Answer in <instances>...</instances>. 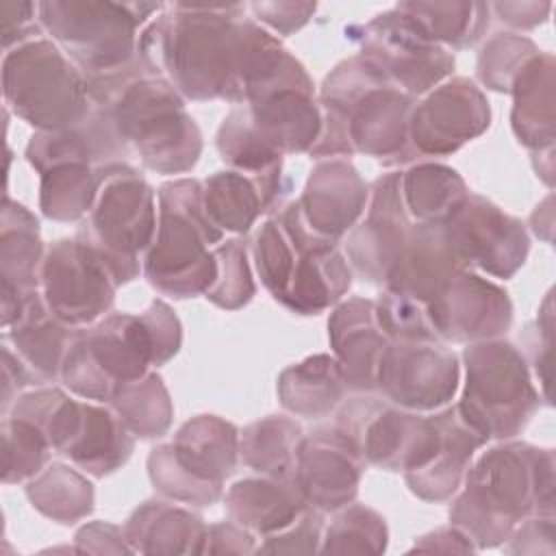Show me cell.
Instances as JSON below:
<instances>
[{
  "mask_svg": "<svg viewBox=\"0 0 556 556\" xmlns=\"http://www.w3.org/2000/svg\"><path fill=\"white\" fill-rule=\"evenodd\" d=\"M506 552L510 554H547L556 552L554 515H532L515 526L508 534Z\"/></svg>",
  "mask_w": 556,
  "mask_h": 556,
  "instance_id": "50",
  "label": "cell"
},
{
  "mask_svg": "<svg viewBox=\"0 0 556 556\" xmlns=\"http://www.w3.org/2000/svg\"><path fill=\"white\" fill-rule=\"evenodd\" d=\"M369 187L345 159H321L295 200L311 232L339 243L365 215Z\"/></svg>",
  "mask_w": 556,
  "mask_h": 556,
  "instance_id": "23",
  "label": "cell"
},
{
  "mask_svg": "<svg viewBox=\"0 0 556 556\" xmlns=\"http://www.w3.org/2000/svg\"><path fill=\"white\" fill-rule=\"evenodd\" d=\"M224 506L230 521L239 523L256 539L285 530L308 508L293 478L261 473L235 482L224 495Z\"/></svg>",
  "mask_w": 556,
  "mask_h": 556,
  "instance_id": "30",
  "label": "cell"
},
{
  "mask_svg": "<svg viewBox=\"0 0 556 556\" xmlns=\"http://www.w3.org/2000/svg\"><path fill=\"white\" fill-rule=\"evenodd\" d=\"M237 460L239 430L217 415H198L178 428L172 443L150 452L148 476L165 500L204 508L224 495Z\"/></svg>",
  "mask_w": 556,
  "mask_h": 556,
  "instance_id": "13",
  "label": "cell"
},
{
  "mask_svg": "<svg viewBox=\"0 0 556 556\" xmlns=\"http://www.w3.org/2000/svg\"><path fill=\"white\" fill-rule=\"evenodd\" d=\"M2 46L4 52L41 37V24H39V13H37V2H2Z\"/></svg>",
  "mask_w": 556,
  "mask_h": 556,
  "instance_id": "51",
  "label": "cell"
},
{
  "mask_svg": "<svg viewBox=\"0 0 556 556\" xmlns=\"http://www.w3.org/2000/svg\"><path fill=\"white\" fill-rule=\"evenodd\" d=\"M119 282L111 267L78 237L46 248L39 293L46 308L70 328H87L111 313Z\"/></svg>",
  "mask_w": 556,
  "mask_h": 556,
  "instance_id": "16",
  "label": "cell"
},
{
  "mask_svg": "<svg viewBox=\"0 0 556 556\" xmlns=\"http://www.w3.org/2000/svg\"><path fill=\"white\" fill-rule=\"evenodd\" d=\"M26 497L48 519L56 523H76L93 510V484L76 469L63 463L48 465L26 482Z\"/></svg>",
  "mask_w": 556,
  "mask_h": 556,
  "instance_id": "39",
  "label": "cell"
},
{
  "mask_svg": "<svg viewBox=\"0 0 556 556\" xmlns=\"http://www.w3.org/2000/svg\"><path fill=\"white\" fill-rule=\"evenodd\" d=\"M180 343L182 326L176 313L167 302L152 300L139 315L109 313L80 328L59 378L72 393L106 404L122 384L174 358Z\"/></svg>",
  "mask_w": 556,
  "mask_h": 556,
  "instance_id": "6",
  "label": "cell"
},
{
  "mask_svg": "<svg viewBox=\"0 0 556 556\" xmlns=\"http://www.w3.org/2000/svg\"><path fill=\"white\" fill-rule=\"evenodd\" d=\"M413 549L417 552H476L473 543L456 528V526H445V528H437L430 534L419 536V541H415Z\"/></svg>",
  "mask_w": 556,
  "mask_h": 556,
  "instance_id": "55",
  "label": "cell"
},
{
  "mask_svg": "<svg viewBox=\"0 0 556 556\" xmlns=\"http://www.w3.org/2000/svg\"><path fill=\"white\" fill-rule=\"evenodd\" d=\"M554 450L506 439L482 452L450 506L456 526L476 549L506 543L517 523L554 515Z\"/></svg>",
  "mask_w": 556,
  "mask_h": 556,
  "instance_id": "4",
  "label": "cell"
},
{
  "mask_svg": "<svg viewBox=\"0 0 556 556\" xmlns=\"http://www.w3.org/2000/svg\"><path fill=\"white\" fill-rule=\"evenodd\" d=\"M554 54L541 50L521 67L508 91L513 96V132L532 152L554 148Z\"/></svg>",
  "mask_w": 556,
  "mask_h": 556,
  "instance_id": "33",
  "label": "cell"
},
{
  "mask_svg": "<svg viewBox=\"0 0 556 556\" xmlns=\"http://www.w3.org/2000/svg\"><path fill=\"white\" fill-rule=\"evenodd\" d=\"M124 534L132 554H204L208 526L172 500H148L130 513Z\"/></svg>",
  "mask_w": 556,
  "mask_h": 556,
  "instance_id": "31",
  "label": "cell"
},
{
  "mask_svg": "<svg viewBox=\"0 0 556 556\" xmlns=\"http://www.w3.org/2000/svg\"><path fill=\"white\" fill-rule=\"evenodd\" d=\"M282 182H269L237 169H222L202 180V206L211 224L232 235H245L256 219L271 211Z\"/></svg>",
  "mask_w": 556,
  "mask_h": 556,
  "instance_id": "32",
  "label": "cell"
},
{
  "mask_svg": "<svg viewBox=\"0 0 556 556\" xmlns=\"http://www.w3.org/2000/svg\"><path fill=\"white\" fill-rule=\"evenodd\" d=\"M463 269L467 267L456 254L443 222L413 224L382 289L408 295L426 306Z\"/></svg>",
  "mask_w": 556,
  "mask_h": 556,
  "instance_id": "26",
  "label": "cell"
},
{
  "mask_svg": "<svg viewBox=\"0 0 556 556\" xmlns=\"http://www.w3.org/2000/svg\"><path fill=\"white\" fill-rule=\"evenodd\" d=\"M404 206L415 224L443 222L469 195L463 176L443 163L424 161L400 172Z\"/></svg>",
  "mask_w": 556,
  "mask_h": 556,
  "instance_id": "36",
  "label": "cell"
},
{
  "mask_svg": "<svg viewBox=\"0 0 556 556\" xmlns=\"http://www.w3.org/2000/svg\"><path fill=\"white\" fill-rule=\"evenodd\" d=\"M365 465L356 443L339 426H319L298 443L293 480L308 506L337 513L356 500Z\"/></svg>",
  "mask_w": 556,
  "mask_h": 556,
  "instance_id": "21",
  "label": "cell"
},
{
  "mask_svg": "<svg viewBox=\"0 0 556 556\" xmlns=\"http://www.w3.org/2000/svg\"><path fill=\"white\" fill-rule=\"evenodd\" d=\"M328 339L348 391L376 393L378 365L391 341L378 326L374 300L350 298L334 304L328 317Z\"/></svg>",
  "mask_w": 556,
  "mask_h": 556,
  "instance_id": "24",
  "label": "cell"
},
{
  "mask_svg": "<svg viewBox=\"0 0 556 556\" xmlns=\"http://www.w3.org/2000/svg\"><path fill=\"white\" fill-rule=\"evenodd\" d=\"M489 7L502 24L517 30L536 28L552 11V2H493Z\"/></svg>",
  "mask_w": 556,
  "mask_h": 556,
  "instance_id": "54",
  "label": "cell"
},
{
  "mask_svg": "<svg viewBox=\"0 0 556 556\" xmlns=\"http://www.w3.org/2000/svg\"><path fill=\"white\" fill-rule=\"evenodd\" d=\"M554 195L547 193V198L536 204V208L530 215V226L536 237H541L545 243H552V224H554V211H552Z\"/></svg>",
  "mask_w": 556,
  "mask_h": 556,
  "instance_id": "56",
  "label": "cell"
},
{
  "mask_svg": "<svg viewBox=\"0 0 556 556\" xmlns=\"http://www.w3.org/2000/svg\"><path fill=\"white\" fill-rule=\"evenodd\" d=\"M130 152L122 143L106 109L93 104L91 113L74 128L37 130L28 146L26 159L41 174L61 163H87L91 167H106L128 163Z\"/></svg>",
  "mask_w": 556,
  "mask_h": 556,
  "instance_id": "27",
  "label": "cell"
},
{
  "mask_svg": "<svg viewBox=\"0 0 556 556\" xmlns=\"http://www.w3.org/2000/svg\"><path fill=\"white\" fill-rule=\"evenodd\" d=\"M554 308H552V293L545 295L539 315L526 332V348L528 365L534 367V374L541 384V397L549 404V382H552V343H554Z\"/></svg>",
  "mask_w": 556,
  "mask_h": 556,
  "instance_id": "48",
  "label": "cell"
},
{
  "mask_svg": "<svg viewBox=\"0 0 556 556\" xmlns=\"http://www.w3.org/2000/svg\"><path fill=\"white\" fill-rule=\"evenodd\" d=\"M491 124L484 91L465 76H454L415 102L408 141L415 159L447 156L480 137Z\"/></svg>",
  "mask_w": 556,
  "mask_h": 556,
  "instance_id": "19",
  "label": "cell"
},
{
  "mask_svg": "<svg viewBox=\"0 0 556 556\" xmlns=\"http://www.w3.org/2000/svg\"><path fill=\"white\" fill-rule=\"evenodd\" d=\"M460 356L465 384L458 413L486 441L515 439L543 402L523 352L500 337L467 343Z\"/></svg>",
  "mask_w": 556,
  "mask_h": 556,
  "instance_id": "10",
  "label": "cell"
},
{
  "mask_svg": "<svg viewBox=\"0 0 556 556\" xmlns=\"http://www.w3.org/2000/svg\"><path fill=\"white\" fill-rule=\"evenodd\" d=\"M374 311L380 330L391 343L439 341L426 313V306L408 295L382 289V293L374 300Z\"/></svg>",
  "mask_w": 556,
  "mask_h": 556,
  "instance_id": "46",
  "label": "cell"
},
{
  "mask_svg": "<svg viewBox=\"0 0 556 556\" xmlns=\"http://www.w3.org/2000/svg\"><path fill=\"white\" fill-rule=\"evenodd\" d=\"M447 237L467 269L493 278H513L526 263L530 237L526 226L491 200L471 193L443 219Z\"/></svg>",
  "mask_w": 556,
  "mask_h": 556,
  "instance_id": "18",
  "label": "cell"
},
{
  "mask_svg": "<svg viewBox=\"0 0 556 556\" xmlns=\"http://www.w3.org/2000/svg\"><path fill=\"white\" fill-rule=\"evenodd\" d=\"M46 248L37 217L20 202L4 195L0 219V278H2V328L39 291V269Z\"/></svg>",
  "mask_w": 556,
  "mask_h": 556,
  "instance_id": "25",
  "label": "cell"
},
{
  "mask_svg": "<svg viewBox=\"0 0 556 556\" xmlns=\"http://www.w3.org/2000/svg\"><path fill=\"white\" fill-rule=\"evenodd\" d=\"M139 439L163 437L174 419V404L163 378L156 371L122 384L106 402Z\"/></svg>",
  "mask_w": 556,
  "mask_h": 556,
  "instance_id": "41",
  "label": "cell"
},
{
  "mask_svg": "<svg viewBox=\"0 0 556 556\" xmlns=\"http://www.w3.org/2000/svg\"><path fill=\"white\" fill-rule=\"evenodd\" d=\"M93 104L106 109L122 143L156 174H185L202 154V132L185 98L143 56L109 76L87 80Z\"/></svg>",
  "mask_w": 556,
  "mask_h": 556,
  "instance_id": "3",
  "label": "cell"
},
{
  "mask_svg": "<svg viewBox=\"0 0 556 556\" xmlns=\"http://www.w3.org/2000/svg\"><path fill=\"white\" fill-rule=\"evenodd\" d=\"M165 9L161 2L52 0L37 2L43 33L87 80L128 67L139 54L143 26Z\"/></svg>",
  "mask_w": 556,
  "mask_h": 556,
  "instance_id": "9",
  "label": "cell"
},
{
  "mask_svg": "<svg viewBox=\"0 0 556 556\" xmlns=\"http://www.w3.org/2000/svg\"><path fill=\"white\" fill-rule=\"evenodd\" d=\"M2 330V343L15 352L37 387L61 376L63 358L78 332L46 308L39 291L26 300L22 313Z\"/></svg>",
  "mask_w": 556,
  "mask_h": 556,
  "instance_id": "29",
  "label": "cell"
},
{
  "mask_svg": "<svg viewBox=\"0 0 556 556\" xmlns=\"http://www.w3.org/2000/svg\"><path fill=\"white\" fill-rule=\"evenodd\" d=\"M321 132V109L304 65L293 63L269 87L235 104L215 135L222 161L261 180L282 182V156L311 152Z\"/></svg>",
  "mask_w": 556,
  "mask_h": 556,
  "instance_id": "5",
  "label": "cell"
},
{
  "mask_svg": "<svg viewBox=\"0 0 556 556\" xmlns=\"http://www.w3.org/2000/svg\"><path fill=\"white\" fill-rule=\"evenodd\" d=\"M252 258L269 295L298 315L328 311L352 287L354 274L339 243L311 232L295 202L258 226Z\"/></svg>",
  "mask_w": 556,
  "mask_h": 556,
  "instance_id": "7",
  "label": "cell"
},
{
  "mask_svg": "<svg viewBox=\"0 0 556 556\" xmlns=\"http://www.w3.org/2000/svg\"><path fill=\"white\" fill-rule=\"evenodd\" d=\"M245 11V4L174 2L143 26L139 50L185 100L243 104L295 59Z\"/></svg>",
  "mask_w": 556,
  "mask_h": 556,
  "instance_id": "1",
  "label": "cell"
},
{
  "mask_svg": "<svg viewBox=\"0 0 556 556\" xmlns=\"http://www.w3.org/2000/svg\"><path fill=\"white\" fill-rule=\"evenodd\" d=\"M52 445L28 419L4 415L2 421V482H28L48 467Z\"/></svg>",
  "mask_w": 556,
  "mask_h": 556,
  "instance_id": "43",
  "label": "cell"
},
{
  "mask_svg": "<svg viewBox=\"0 0 556 556\" xmlns=\"http://www.w3.org/2000/svg\"><path fill=\"white\" fill-rule=\"evenodd\" d=\"M100 167L61 163L39 174V208L54 222L85 219L96 200Z\"/></svg>",
  "mask_w": 556,
  "mask_h": 556,
  "instance_id": "40",
  "label": "cell"
},
{
  "mask_svg": "<svg viewBox=\"0 0 556 556\" xmlns=\"http://www.w3.org/2000/svg\"><path fill=\"white\" fill-rule=\"evenodd\" d=\"M256 536L235 521L211 523L204 554H254Z\"/></svg>",
  "mask_w": 556,
  "mask_h": 556,
  "instance_id": "53",
  "label": "cell"
},
{
  "mask_svg": "<svg viewBox=\"0 0 556 556\" xmlns=\"http://www.w3.org/2000/svg\"><path fill=\"white\" fill-rule=\"evenodd\" d=\"M358 43L361 56L374 63L393 85L408 96H426L454 72V56L434 43L424 28L404 11L393 7L365 24L345 28Z\"/></svg>",
  "mask_w": 556,
  "mask_h": 556,
  "instance_id": "15",
  "label": "cell"
},
{
  "mask_svg": "<svg viewBox=\"0 0 556 556\" xmlns=\"http://www.w3.org/2000/svg\"><path fill=\"white\" fill-rule=\"evenodd\" d=\"M395 7L445 50L476 46L491 22V7L486 2H400Z\"/></svg>",
  "mask_w": 556,
  "mask_h": 556,
  "instance_id": "38",
  "label": "cell"
},
{
  "mask_svg": "<svg viewBox=\"0 0 556 556\" xmlns=\"http://www.w3.org/2000/svg\"><path fill=\"white\" fill-rule=\"evenodd\" d=\"M334 426L356 443L367 465L404 476L426 467L441 447L434 415L404 410L374 393H356L341 402Z\"/></svg>",
  "mask_w": 556,
  "mask_h": 556,
  "instance_id": "14",
  "label": "cell"
},
{
  "mask_svg": "<svg viewBox=\"0 0 556 556\" xmlns=\"http://www.w3.org/2000/svg\"><path fill=\"white\" fill-rule=\"evenodd\" d=\"M458 382L460 363L447 343L395 341L380 358L376 393L404 410L434 413L450 406Z\"/></svg>",
  "mask_w": 556,
  "mask_h": 556,
  "instance_id": "17",
  "label": "cell"
},
{
  "mask_svg": "<svg viewBox=\"0 0 556 556\" xmlns=\"http://www.w3.org/2000/svg\"><path fill=\"white\" fill-rule=\"evenodd\" d=\"M302 426L285 415H267L239 432V458L252 471L271 478H293Z\"/></svg>",
  "mask_w": 556,
  "mask_h": 556,
  "instance_id": "37",
  "label": "cell"
},
{
  "mask_svg": "<svg viewBox=\"0 0 556 556\" xmlns=\"http://www.w3.org/2000/svg\"><path fill=\"white\" fill-rule=\"evenodd\" d=\"M217 258V278L204 293V298L224 308L237 311L252 302L256 293V285L250 271L248 261V243L243 239H228L215 245Z\"/></svg>",
  "mask_w": 556,
  "mask_h": 556,
  "instance_id": "45",
  "label": "cell"
},
{
  "mask_svg": "<svg viewBox=\"0 0 556 556\" xmlns=\"http://www.w3.org/2000/svg\"><path fill=\"white\" fill-rule=\"evenodd\" d=\"M541 50L519 33H497L484 41L478 54V80L497 93H508L521 67Z\"/></svg>",
  "mask_w": 556,
  "mask_h": 556,
  "instance_id": "44",
  "label": "cell"
},
{
  "mask_svg": "<svg viewBox=\"0 0 556 556\" xmlns=\"http://www.w3.org/2000/svg\"><path fill=\"white\" fill-rule=\"evenodd\" d=\"M317 102L321 132L311 156L365 154L389 167L417 161L408 141V117L417 98L393 85L365 56L341 61L324 78Z\"/></svg>",
  "mask_w": 556,
  "mask_h": 556,
  "instance_id": "2",
  "label": "cell"
},
{
  "mask_svg": "<svg viewBox=\"0 0 556 556\" xmlns=\"http://www.w3.org/2000/svg\"><path fill=\"white\" fill-rule=\"evenodd\" d=\"M324 536V513L308 506L291 526L269 534L256 545L254 554H313L319 552Z\"/></svg>",
  "mask_w": 556,
  "mask_h": 556,
  "instance_id": "47",
  "label": "cell"
},
{
  "mask_svg": "<svg viewBox=\"0 0 556 556\" xmlns=\"http://www.w3.org/2000/svg\"><path fill=\"white\" fill-rule=\"evenodd\" d=\"M413 224L402 200L400 172L378 176L369 187L365 217L345 235L343 248L352 274L382 287Z\"/></svg>",
  "mask_w": 556,
  "mask_h": 556,
  "instance_id": "20",
  "label": "cell"
},
{
  "mask_svg": "<svg viewBox=\"0 0 556 556\" xmlns=\"http://www.w3.org/2000/svg\"><path fill=\"white\" fill-rule=\"evenodd\" d=\"M252 20L263 24L269 33H278L282 37L300 30L315 15V2H252L248 4Z\"/></svg>",
  "mask_w": 556,
  "mask_h": 556,
  "instance_id": "49",
  "label": "cell"
},
{
  "mask_svg": "<svg viewBox=\"0 0 556 556\" xmlns=\"http://www.w3.org/2000/svg\"><path fill=\"white\" fill-rule=\"evenodd\" d=\"M135 450V434L111 406L83 402L80 424L61 456L80 471L104 478L122 469Z\"/></svg>",
  "mask_w": 556,
  "mask_h": 556,
  "instance_id": "34",
  "label": "cell"
},
{
  "mask_svg": "<svg viewBox=\"0 0 556 556\" xmlns=\"http://www.w3.org/2000/svg\"><path fill=\"white\" fill-rule=\"evenodd\" d=\"M154 232L156 191L152 185L128 163L100 167L96 200L76 237L96 250L124 285L139 276Z\"/></svg>",
  "mask_w": 556,
  "mask_h": 556,
  "instance_id": "12",
  "label": "cell"
},
{
  "mask_svg": "<svg viewBox=\"0 0 556 556\" xmlns=\"http://www.w3.org/2000/svg\"><path fill=\"white\" fill-rule=\"evenodd\" d=\"M76 552H91V554H132L124 528L106 521H91L83 526L76 536Z\"/></svg>",
  "mask_w": 556,
  "mask_h": 556,
  "instance_id": "52",
  "label": "cell"
},
{
  "mask_svg": "<svg viewBox=\"0 0 556 556\" xmlns=\"http://www.w3.org/2000/svg\"><path fill=\"white\" fill-rule=\"evenodd\" d=\"M2 91L7 109L37 130L74 128L93 109L85 74L46 37L4 52Z\"/></svg>",
  "mask_w": 556,
  "mask_h": 556,
  "instance_id": "11",
  "label": "cell"
},
{
  "mask_svg": "<svg viewBox=\"0 0 556 556\" xmlns=\"http://www.w3.org/2000/svg\"><path fill=\"white\" fill-rule=\"evenodd\" d=\"M430 324L443 343H476L500 339L513 324L508 293L473 269L458 271L439 295L426 304Z\"/></svg>",
  "mask_w": 556,
  "mask_h": 556,
  "instance_id": "22",
  "label": "cell"
},
{
  "mask_svg": "<svg viewBox=\"0 0 556 556\" xmlns=\"http://www.w3.org/2000/svg\"><path fill=\"white\" fill-rule=\"evenodd\" d=\"M285 410L304 419H324L341 406L348 387L332 354H313L280 371L276 382Z\"/></svg>",
  "mask_w": 556,
  "mask_h": 556,
  "instance_id": "35",
  "label": "cell"
},
{
  "mask_svg": "<svg viewBox=\"0 0 556 556\" xmlns=\"http://www.w3.org/2000/svg\"><path fill=\"white\" fill-rule=\"evenodd\" d=\"M224 241L202 206V180L174 178L156 189V232L143 256V276L159 293L204 295L217 278L215 245Z\"/></svg>",
  "mask_w": 556,
  "mask_h": 556,
  "instance_id": "8",
  "label": "cell"
},
{
  "mask_svg": "<svg viewBox=\"0 0 556 556\" xmlns=\"http://www.w3.org/2000/svg\"><path fill=\"white\" fill-rule=\"evenodd\" d=\"M389 530L384 517L363 504L337 510L321 536V554H380L387 549Z\"/></svg>",
  "mask_w": 556,
  "mask_h": 556,
  "instance_id": "42",
  "label": "cell"
},
{
  "mask_svg": "<svg viewBox=\"0 0 556 556\" xmlns=\"http://www.w3.org/2000/svg\"><path fill=\"white\" fill-rule=\"evenodd\" d=\"M441 428V447L437 456L419 471L406 473V486L424 502H447L458 493L476 450L489 441L471 428L456 404L432 413Z\"/></svg>",
  "mask_w": 556,
  "mask_h": 556,
  "instance_id": "28",
  "label": "cell"
}]
</instances>
